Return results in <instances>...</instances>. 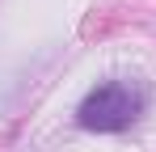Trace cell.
Instances as JSON below:
<instances>
[{
  "instance_id": "cell-1",
  "label": "cell",
  "mask_w": 156,
  "mask_h": 152,
  "mask_svg": "<svg viewBox=\"0 0 156 152\" xmlns=\"http://www.w3.org/2000/svg\"><path fill=\"white\" fill-rule=\"evenodd\" d=\"M148 106V89L139 80H105L97 85L89 97L80 101L76 110V123L84 131H127Z\"/></svg>"
}]
</instances>
